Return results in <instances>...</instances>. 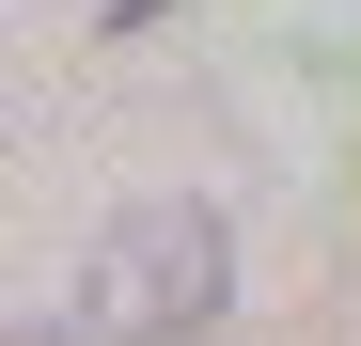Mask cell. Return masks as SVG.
Listing matches in <instances>:
<instances>
[{
    "label": "cell",
    "mask_w": 361,
    "mask_h": 346,
    "mask_svg": "<svg viewBox=\"0 0 361 346\" xmlns=\"http://www.w3.org/2000/svg\"><path fill=\"white\" fill-rule=\"evenodd\" d=\"M220 283H235L220 220H204V205H142V220H110V237H94L79 315H94L110 346H189V330L220 315Z\"/></svg>",
    "instance_id": "cell-1"
},
{
    "label": "cell",
    "mask_w": 361,
    "mask_h": 346,
    "mask_svg": "<svg viewBox=\"0 0 361 346\" xmlns=\"http://www.w3.org/2000/svg\"><path fill=\"white\" fill-rule=\"evenodd\" d=\"M157 16H173V0H110V32H157Z\"/></svg>",
    "instance_id": "cell-2"
},
{
    "label": "cell",
    "mask_w": 361,
    "mask_h": 346,
    "mask_svg": "<svg viewBox=\"0 0 361 346\" xmlns=\"http://www.w3.org/2000/svg\"><path fill=\"white\" fill-rule=\"evenodd\" d=\"M32 346H79V330H32Z\"/></svg>",
    "instance_id": "cell-3"
}]
</instances>
